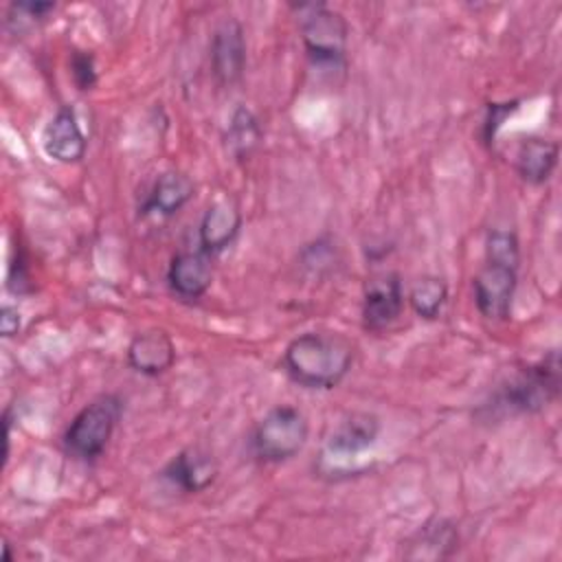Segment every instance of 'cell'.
I'll use <instances>...</instances> for the list:
<instances>
[{"label": "cell", "instance_id": "cell-5", "mask_svg": "<svg viewBox=\"0 0 562 562\" xmlns=\"http://www.w3.org/2000/svg\"><path fill=\"white\" fill-rule=\"evenodd\" d=\"M307 437V417L290 404H279L255 424L250 435V452L261 463H283L305 448Z\"/></svg>", "mask_w": 562, "mask_h": 562}, {"label": "cell", "instance_id": "cell-20", "mask_svg": "<svg viewBox=\"0 0 562 562\" xmlns=\"http://www.w3.org/2000/svg\"><path fill=\"white\" fill-rule=\"evenodd\" d=\"M485 259L520 266V244L514 231L496 228L485 239Z\"/></svg>", "mask_w": 562, "mask_h": 562}, {"label": "cell", "instance_id": "cell-24", "mask_svg": "<svg viewBox=\"0 0 562 562\" xmlns=\"http://www.w3.org/2000/svg\"><path fill=\"white\" fill-rule=\"evenodd\" d=\"M518 110V101H505V103H490L485 119H483V138L485 143H494L498 130L503 123Z\"/></svg>", "mask_w": 562, "mask_h": 562}, {"label": "cell", "instance_id": "cell-10", "mask_svg": "<svg viewBox=\"0 0 562 562\" xmlns=\"http://www.w3.org/2000/svg\"><path fill=\"white\" fill-rule=\"evenodd\" d=\"M88 140L70 105H59L42 130L44 154L61 165H75L86 156Z\"/></svg>", "mask_w": 562, "mask_h": 562}, {"label": "cell", "instance_id": "cell-7", "mask_svg": "<svg viewBox=\"0 0 562 562\" xmlns=\"http://www.w3.org/2000/svg\"><path fill=\"white\" fill-rule=\"evenodd\" d=\"M404 301V285L397 272L373 274L362 292V327L369 331L389 329L402 316Z\"/></svg>", "mask_w": 562, "mask_h": 562}, {"label": "cell", "instance_id": "cell-25", "mask_svg": "<svg viewBox=\"0 0 562 562\" xmlns=\"http://www.w3.org/2000/svg\"><path fill=\"white\" fill-rule=\"evenodd\" d=\"M53 11H55V2H13L9 7V22L20 18V22L29 20L37 24V22H44Z\"/></svg>", "mask_w": 562, "mask_h": 562}, {"label": "cell", "instance_id": "cell-18", "mask_svg": "<svg viewBox=\"0 0 562 562\" xmlns=\"http://www.w3.org/2000/svg\"><path fill=\"white\" fill-rule=\"evenodd\" d=\"M261 125L257 121V116L246 108V105H237L228 119L226 132H224V143H226V151L237 158L244 160L248 158L261 143Z\"/></svg>", "mask_w": 562, "mask_h": 562}, {"label": "cell", "instance_id": "cell-4", "mask_svg": "<svg viewBox=\"0 0 562 562\" xmlns=\"http://www.w3.org/2000/svg\"><path fill=\"white\" fill-rule=\"evenodd\" d=\"M121 415L123 400L116 393H103L94 397L72 417L68 428L64 430V450L77 461H97L105 452L121 422Z\"/></svg>", "mask_w": 562, "mask_h": 562}, {"label": "cell", "instance_id": "cell-23", "mask_svg": "<svg viewBox=\"0 0 562 562\" xmlns=\"http://www.w3.org/2000/svg\"><path fill=\"white\" fill-rule=\"evenodd\" d=\"M301 259H303V266L310 272L321 274V272L329 270L331 263L336 261V248H334V244L327 237H318L316 241H312V244H307L303 248Z\"/></svg>", "mask_w": 562, "mask_h": 562}, {"label": "cell", "instance_id": "cell-26", "mask_svg": "<svg viewBox=\"0 0 562 562\" xmlns=\"http://www.w3.org/2000/svg\"><path fill=\"white\" fill-rule=\"evenodd\" d=\"M20 325H22V316L18 312V307L13 305H2L0 310V329H2V336L4 338H11L20 331Z\"/></svg>", "mask_w": 562, "mask_h": 562}, {"label": "cell", "instance_id": "cell-1", "mask_svg": "<svg viewBox=\"0 0 562 562\" xmlns=\"http://www.w3.org/2000/svg\"><path fill=\"white\" fill-rule=\"evenodd\" d=\"M353 364V345L338 331H305L292 338L281 356L288 378L312 391L336 389Z\"/></svg>", "mask_w": 562, "mask_h": 562}, {"label": "cell", "instance_id": "cell-11", "mask_svg": "<svg viewBox=\"0 0 562 562\" xmlns=\"http://www.w3.org/2000/svg\"><path fill=\"white\" fill-rule=\"evenodd\" d=\"M213 255L204 250H184L171 257L167 285L182 301H198L213 283Z\"/></svg>", "mask_w": 562, "mask_h": 562}, {"label": "cell", "instance_id": "cell-16", "mask_svg": "<svg viewBox=\"0 0 562 562\" xmlns=\"http://www.w3.org/2000/svg\"><path fill=\"white\" fill-rule=\"evenodd\" d=\"M193 191H195L193 180L187 173L167 169L156 178L140 211L143 215L154 213L160 217H171L193 198Z\"/></svg>", "mask_w": 562, "mask_h": 562}, {"label": "cell", "instance_id": "cell-9", "mask_svg": "<svg viewBox=\"0 0 562 562\" xmlns=\"http://www.w3.org/2000/svg\"><path fill=\"white\" fill-rule=\"evenodd\" d=\"M380 430L382 424L375 413L351 411L331 430L325 452L329 459H356L378 441Z\"/></svg>", "mask_w": 562, "mask_h": 562}, {"label": "cell", "instance_id": "cell-19", "mask_svg": "<svg viewBox=\"0 0 562 562\" xmlns=\"http://www.w3.org/2000/svg\"><path fill=\"white\" fill-rule=\"evenodd\" d=\"M408 303L419 318L437 321L448 303V283L435 274L419 277L408 292Z\"/></svg>", "mask_w": 562, "mask_h": 562}, {"label": "cell", "instance_id": "cell-8", "mask_svg": "<svg viewBox=\"0 0 562 562\" xmlns=\"http://www.w3.org/2000/svg\"><path fill=\"white\" fill-rule=\"evenodd\" d=\"M211 72L215 81L231 88L241 81L246 70V35L244 26L228 18L224 20L211 37Z\"/></svg>", "mask_w": 562, "mask_h": 562}, {"label": "cell", "instance_id": "cell-14", "mask_svg": "<svg viewBox=\"0 0 562 562\" xmlns=\"http://www.w3.org/2000/svg\"><path fill=\"white\" fill-rule=\"evenodd\" d=\"M239 228H241L239 209L228 200L213 202L200 220V228H198L200 250L209 255H217L226 250L239 235Z\"/></svg>", "mask_w": 562, "mask_h": 562}, {"label": "cell", "instance_id": "cell-3", "mask_svg": "<svg viewBox=\"0 0 562 562\" xmlns=\"http://www.w3.org/2000/svg\"><path fill=\"white\" fill-rule=\"evenodd\" d=\"M301 40L307 53V59L318 70H345L347 68V20L327 7L325 2H301L292 4Z\"/></svg>", "mask_w": 562, "mask_h": 562}, {"label": "cell", "instance_id": "cell-6", "mask_svg": "<svg viewBox=\"0 0 562 562\" xmlns=\"http://www.w3.org/2000/svg\"><path fill=\"white\" fill-rule=\"evenodd\" d=\"M518 288V266L485 259L472 279L474 305L487 321H507Z\"/></svg>", "mask_w": 562, "mask_h": 562}, {"label": "cell", "instance_id": "cell-12", "mask_svg": "<svg viewBox=\"0 0 562 562\" xmlns=\"http://www.w3.org/2000/svg\"><path fill=\"white\" fill-rule=\"evenodd\" d=\"M160 476L184 494H198L215 481L217 461L206 450L187 448L167 461Z\"/></svg>", "mask_w": 562, "mask_h": 562}, {"label": "cell", "instance_id": "cell-22", "mask_svg": "<svg viewBox=\"0 0 562 562\" xmlns=\"http://www.w3.org/2000/svg\"><path fill=\"white\" fill-rule=\"evenodd\" d=\"M70 77H72V83L77 86V90H81V92H90L97 86L99 72H97L94 55L90 50L75 48L70 53Z\"/></svg>", "mask_w": 562, "mask_h": 562}, {"label": "cell", "instance_id": "cell-2", "mask_svg": "<svg viewBox=\"0 0 562 562\" xmlns=\"http://www.w3.org/2000/svg\"><path fill=\"white\" fill-rule=\"evenodd\" d=\"M562 386L560 351L551 349L533 364L520 369L481 406L487 419H505L514 415H533L558 400Z\"/></svg>", "mask_w": 562, "mask_h": 562}, {"label": "cell", "instance_id": "cell-21", "mask_svg": "<svg viewBox=\"0 0 562 562\" xmlns=\"http://www.w3.org/2000/svg\"><path fill=\"white\" fill-rule=\"evenodd\" d=\"M7 290L15 296L22 294H31L33 292V283H31V268H29V259L24 255V250L20 246H13L11 257H9V266H7Z\"/></svg>", "mask_w": 562, "mask_h": 562}, {"label": "cell", "instance_id": "cell-17", "mask_svg": "<svg viewBox=\"0 0 562 562\" xmlns=\"http://www.w3.org/2000/svg\"><path fill=\"white\" fill-rule=\"evenodd\" d=\"M560 147L555 140L540 138V136H529L520 143L518 154H516V171L518 176L533 187L544 184L558 165Z\"/></svg>", "mask_w": 562, "mask_h": 562}, {"label": "cell", "instance_id": "cell-13", "mask_svg": "<svg viewBox=\"0 0 562 562\" xmlns=\"http://www.w3.org/2000/svg\"><path fill=\"white\" fill-rule=\"evenodd\" d=\"M176 362V345L165 329L138 331L127 345V364L147 378L162 375Z\"/></svg>", "mask_w": 562, "mask_h": 562}, {"label": "cell", "instance_id": "cell-15", "mask_svg": "<svg viewBox=\"0 0 562 562\" xmlns=\"http://www.w3.org/2000/svg\"><path fill=\"white\" fill-rule=\"evenodd\" d=\"M459 549V531L446 518H432L419 527L402 551L408 560H443Z\"/></svg>", "mask_w": 562, "mask_h": 562}]
</instances>
